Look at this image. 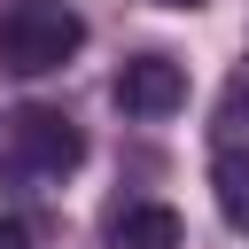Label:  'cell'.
I'll return each mask as SVG.
<instances>
[{"label":"cell","instance_id":"cell-1","mask_svg":"<svg viewBox=\"0 0 249 249\" xmlns=\"http://www.w3.org/2000/svg\"><path fill=\"white\" fill-rule=\"evenodd\" d=\"M86 47V16L70 0H8L0 8V70L16 78H47Z\"/></svg>","mask_w":249,"mask_h":249},{"label":"cell","instance_id":"cell-3","mask_svg":"<svg viewBox=\"0 0 249 249\" xmlns=\"http://www.w3.org/2000/svg\"><path fill=\"white\" fill-rule=\"evenodd\" d=\"M109 101L124 109V117H171V109H187V62L179 54H132L124 70H117V86H109Z\"/></svg>","mask_w":249,"mask_h":249},{"label":"cell","instance_id":"cell-7","mask_svg":"<svg viewBox=\"0 0 249 249\" xmlns=\"http://www.w3.org/2000/svg\"><path fill=\"white\" fill-rule=\"evenodd\" d=\"M0 249H31V233H23L16 218H0Z\"/></svg>","mask_w":249,"mask_h":249},{"label":"cell","instance_id":"cell-6","mask_svg":"<svg viewBox=\"0 0 249 249\" xmlns=\"http://www.w3.org/2000/svg\"><path fill=\"white\" fill-rule=\"evenodd\" d=\"M241 109H249V70L233 78V93H226V124H241Z\"/></svg>","mask_w":249,"mask_h":249},{"label":"cell","instance_id":"cell-4","mask_svg":"<svg viewBox=\"0 0 249 249\" xmlns=\"http://www.w3.org/2000/svg\"><path fill=\"white\" fill-rule=\"evenodd\" d=\"M179 241H187V226L171 202H124L109 218V249H179Z\"/></svg>","mask_w":249,"mask_h":249},{"label":"cell","instance_id":"cell-2","mask_svg":"<svg viewBox=\"0 0 249 249\" xmlns=\"http://www.w3.org/2000/svg\"><path fill=\"white\" fill-rule=\"evenodd\" d=\"M8 156H16V171H31V179H62V171L86 163V140H78V124H70L62 109H16V117H8Z\"/></svg>","mask_w":249,"mask_h":249},{"label":"cell","instance_id":"cell-8","mask_svg":"<svg viewBox=\"0 0 249 249\" xmlns=\"http://www.w3.org/2000/svg\"><path fill=\"white\" fill-rule=\"evenodd\" d=\"M156 8H202V0H156Z\"/></svg>","mask_w":249,"mask_h":249},{"label":"cell","instance_id":"cell-5","mask_svg":"<svg viewBox=\"0 0 249 249\" xmlns=\"http://www.w3.org/2000/svg\"><path fill=\"white\" fill-rule=\"evenodd\" d=\"M210 195H218V218H226L233 233H249V148H218Z\"/></svg>","mask_w":249,"mask_h":249}]
</instances>
